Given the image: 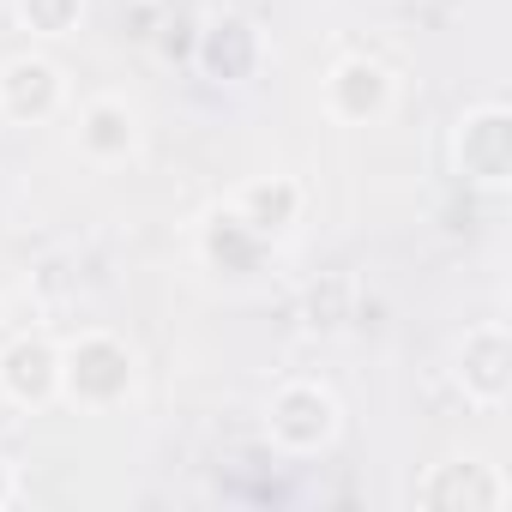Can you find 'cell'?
Listing matches in <instances>:
<instances>
[{
	"instance_id": "obj_8",
	"label": "cell",
	"mask_w": 512,
	"mask_h": 512,
	"mask_svg": "<svg viewBox=\"0 0 512 512\" xmlns=\"http://www.w3.org/2000/svg\"><path fill=\"white\" fill-rule=\"evenodd\" d=\"M187 61L205 79H217V85H247L253 73H260V61H266V37H260V25H253V19L223 13V19H205L199 25Z\"/></svg>"
},
{
	"instance_id": "obj_13",
	"label": "cell",
	"mask_w": 512,
	"mask_h": 512,
	"mask_svg": "<svg viewBox=\"0 0 512 512\" xmlns=\"http://www.w3.org/2000/svg\"><path fill=\"white\" fill-rule=\"evenodd\" d=\"M302 320H308V332H320V338L344 332V326L356 320V278H350V272H326L320 284H308Z\"/></svg>"
},
{
	"instance_id": "obj_1",
	"label": "cell",
	"mask_w": 512,
	"mask_h": 512,
	"mask_svg": "<svg viewBox=\"0 0 512 512\" xmlns=\"http://www.w3.org/2000/svg\"><path fill=\"white\" fill-rule=\"evenodd\" d=\"M139 380V356L127 338L115 332H79L73 344H61V398L79 410H115L127 404Z\"/></svg>"
},
{
	"instance_id": "obj_5",
	"label": "cell",
	"mask_w": 512,
	"mask_h": 512,
	"mask_svg": "<svg viewBox=\"0 0 512 512\" xmlns=\"http://www.w3.org/2000/svg\"><path fill=\"white\" fill-rule=\"evenodd\" d=\"M452 380L458 392L476 404V410H500L506 392H512V338L500 320H482L458 338V356H452Z\"/></svg>"
},
{
	"instance_id": "obj_7",
	"label": "cell",
	"mask_w": 512,
	"mask_h": 512,
	"mask_svg": "<svg viewBox=\"0 0 512 512\" xmlns=\"http://www.w3.org/2000/svg\"><path fill=\"white\" fill-rule=\"evenodd\" d=\"M506 500L512 488L500 464H482V458H446L416 482V506H434V512H500Z\"/></svg>"
},
{
	"instance_id": "obj_3",
	"label": "cell",
	"mask_w": 512,
	"mask_h": 512,
	"mask_svg": "<svg viewBox=\"0 0 512 512\" xmlns=\"http://www.w3.org/2000/svg\"><path fill=\"white\" fill-rule=\"evenodd\" d=\"M452 169L476 193H506L512 187V109L506 103H476L452 127Z\"/></svg>"
},
{
	"instance_id": "obj_11",
	"label": "cell",
	"mask_w": 512,
	"mask_h": 512,
	"mask_svg": "<svg viewBox=\"0 0 512 512\" xmlns=\"http://www.w3.org/2000/svg\"><path fill=\"white\" fill-rule=\"evenodd\" d=\"M235 217L260 235V241H284L296 223H302V205H308V193H302V181L296 175H260V181H247V187H235Z\"/></svg>"
},
{
	"instance_id": "obj_10",
	"label": "cell",
	"mask_w": 512,
	"mask_h": 512,
	"mask_svg": "<svg viewBox=\"0 0 512 512\" xmlns=\"http://www.w3.org/2000/svg\"><path fill=\"white\" fill-rule=\"evenodd\" d=\"M139 109L127 103V97H115V91H103V97H91L85 109H79V127H73V145H79V157H91L97 169H115V163H127L133 151H139Z\"/></svg>"
},
{
	"instance_id": "obj_12",
	"label": "cell",
	"mask_w": 512,
	"mask_h": 512,
	"mask_svg": "<svg viewBox=\"0 0 512 512\" xmlns=\"http://www.w3.org/2000/svg\"><path fill=\"white\" fill-rule=\"evenodd\" d=\"M266 253H272V241L253 235V229L235 217V205H217V211L199 223V260H205L211 272H223V278L260 272V266H266Z\"/></svg>"
},
{
	"instance_id": "obj_2",
	"label": "cell",
	"mask_w": 512,
	"mask_h": 512,
	"mask_svg": "<svg viewBox=\"0 0 512 512\" xmlns=\"http://www.w3.org/2000/svg\"><path fill=\"white\" fill-rule=\"evenodd\" d=\"M344 434V404L332 386L320 380H284L272 398H266V440L284 452V458H320L332 452Z\"/></svg>"
},
{
	"instance_id": "obj_6",
	"label": "cell",
	"mask_w": 512,
	"mask_h": 512,
	"mask_svg": "<svg viewBox=\"0 0 512 512\" xmlns=\"http://www.w3.org/2000/svg\"><path fill=\"white\" fill-rule=\"evenodd\" d=\"M0 398L19 410L61 404V344L49 332H19L13 344H0Z\"/></svg>"
},
{
	"instance_id": "obj_4",
	"label": "cell",
	"mask_w": 512,
	"mask_h": 512,
	"mask_svg": "<svg viewBox=\"0 0 512 512\" xmlns=\"http://www.w3.org/2000/svg\"><path fill=\"white\" fill-rule=\"evenodd\" d=\"M392 103H398V79H392V67L374 61V55H344V61H332V73L320 79V109H326L338 127H374V121L392 115Z\"/></svg>"
},
{
	"instance_id": "obj_16",
	"label": "cell",
	"mask_w": 512,
	"mask_h": 512,
	"mask_svg": "<svg viewBox=\"0 0 512 512\" xmlns=\"http://www.w3.org/2000/svg\"><path fill=\"white\" fill-rule=\"evenodd\" d=\"M19 500V476H13V458L0 452V506H13Z\"/></svg>"
},
{
	"instance_id": "obj_15",
	"label": "cell",
	"mask_w": 512,
	"mask_h": 512,
	"mask_svg": "<svg viewBox=\"0 0 512 512\" xmlns=\"http://www.w3.org/2000/svg\"><path fill=\"white\" fill-rule=\"evenodd\" d=\"M163 13H169V0H133V31H127V37L151 43V37H157V25H163Z\"/></svg>"
},
{
	"instance_id": "obj_9",
	"label": "cell",
	"mask_w": 512,
	"mask_h": 512,
	"mask_svg": "<svg viewBox=\"0 0 512 512\" xmlns=\"http://www.w3.org/2000/svg\"><path fill=\"white\" fill-rule=\"evenodd\" d=\"M67 109V73L49 55H13L0 67V115L13 127H43Z\"/></svg>"
},
{
	"instance_id": "obj_14",
	"label": "cell",
	"mask_w": 512,
	"mask_h": 512,
	"mask_svg": "<svg viewBox=\"0 0 512 512\" xmlns=\"http://www.w3.org/2000/svg\"><path fill=\"white\" fill-rule=\"evenodd\" d=\"M13 19H19L31 37L61 43V37H73V31H79L85 0H13Z\"/></svg>"
}]
</instances>
